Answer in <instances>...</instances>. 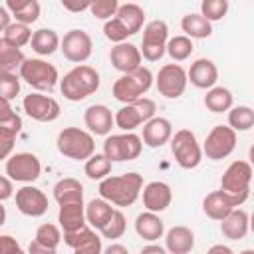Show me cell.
<instances>
[{
	"mask_svg": "<svg viewBox=\"0 0 254 254\" xmlns=\"http://www.w3.org/2000/svg\"><path fill=\"white\" fill-rule=\"evenodd\" d=\"M143 189V177L139 173H125L119 177H105L99 183V194L103 200L115 206H131Z\"/></svg>",
	"mask_w": 254,
	"mask_h": 254,
	"instance_id": "obj_1",
	"label": "cell"
},
{
	"mask_svg": "<svg viewBox=\"0 0 254 254\" xmlns=\"http://www.w3.org/2000/svg\"><path fill=\"white\" fill-rule=\"evenodd\" d=\"M99 89V73L91 65H75L64 79H60V91L67 101H81Z\"/></svg>",
	"mask_w": 254,
	"mask_h": 254,
	"instance_id": "obj_2",
	"label": "cell"
},
{
	"mask_svg": "<svg viewBox=\"0 0 254 254\" xmlns=\"http://www.w3.org/2000/svg\"><path fill=\"white\" fill-rule=\"evenodd\" d=\"M58 151L73 161H87L95 153V141L93 135L79 129V127H65L60 131L56 139Z\"/></svg>",
	"mask_w": 254,
	"mask_h": 254,
	"instance_id": "obj_3",
	"label": "cell"
},
{
	"mask_svg": "<svg viewBox=\"0 0 254 254\" xmlns=\"http://www.w3.org/2000/svg\"><path fill=\"white\" fill-rule=\"evenodd\" d=\"M151 85H153V73H151V69H147V67L141 65L139 69L121 75L113 83V89L111 91H113V97L117 101H121V103L127 105V103H133V101L141 99L151 89Z\"/></svg>",
	"mask_w": 254,
	"mask_h": 254,
	"instance_id": "obj_4",
	"label": "cell"
},
{
	"mask_svg": "<svg viewBox=\"0 0 254 254\" xmlns=\"http://www.w3.org/2000/svg\"><path fill=\"white\" fill-rule=\"evenodd\" d=\"M171 153L177 165L185 171L196 169L202 161V149L190 129H179L171 137Z\"/></svg>",
	"mask_w": 254,
	"mask_h": 254,
	"instance_id": "obj_5",
	"label": "cell"
},
{
	"mask_svg": "<svg viewBox=\"0 0 254 254\" xmlns=\"http://www.w3.org/2000/svg\"><path fill=\"white\" fill-rule=\"evenodd\" d=\"M20 77L38 91H52L60 79L56 65L48 64L46 60H40V58L24 60L20 65Z\"/></svg>",
	"mask_w": 254,
	"mask_h": 254,
	"instance_id": "obj_6",
	"label": "cell"
},
{
	"mask_svg": "<svg viewBox=\"0 0 254 254\" xmlns=\"http://www.w3.org/2000/svg\"><path fill=\"white\" fill-rule=\"evenodd\" d=\"M155 111H157V105L153 99L149 97H141L133 103H127L123 105L115 115H113V123L125 131V133H133V129H137L141 123L145 125L149 119L155 117Z\"/></svg>",
	"mask_w": 254,
	"mask_h": 254,
	"instance_id": "obj_7",
	"label": "cell"
},
{
	"mask_svg": "<svg viewBox=\"0 0 254 254\" xmlns=\"http://www.w3.org/2000/svg\"><path fill=\"white\" fill-rule=\"evenodd\" d=\"M250 183H252V165L248 161H234L222 173L220 190L246 200L250 196Z\"/></svg>",
	"mask_w": 254,
	"mask_h": 254,
	"instance_id": "obj_8",
	"label": "cell"
},
{
	"mask_svg": "<svg viewBox=\"0 0 254 254\" xmlns=\"http://www.w3.org/2000/svg\"><path fill=\"white\" fill-rule=\"evenodd\" d=\"M143 141L135 133H121V135H107L103 141V155L113 161H133L141 155Z\"/></svg>",
	"mask_w": 254,
	"mask_h": 254,
	"instance_id": "obj_9",
	"label": "cell"
},
{
	"mask_svg": "<svg viewBox=\"0 0 254 254\" xmlns=\"http://www.w3.org/2000/svg\"><path fill=\"white\" fill-rule=\"evenodd\" d=\"M169 42V26L163 20H151L143 28V42H141V58L147 62H159L165 56V48Z\"/></svg>",
	"mask_w": 254,
	"mask_h": 254,
	"instance_id": "obj_10",
	"label": "cell"
},
{
	"mask_svg": "<svg viewBox=\"0 0 254 254\" xmlns=\"http://www.w3.org/2000/svg\"><path fill=\"white\" fill-rule=\"evenodd\" d=\"M236 147V133L228 125H216L210 129V133L204 139L202 153L210 161L226 159Z\"/></svg>",
	"mask_w": 254,
	"mask_h": 254,
	"instance_id": "obj_11",
	"label": "cell"
},
{
	"mask_svg": "<svg viewBox=\"0 0 254 254\" xmlns=\"http://www.w3.org/2000/svg\"><path fill=\"white\" fill-rule=\"evenodd\" d=\"M157 91L167 99H177L187 89V71L179 64H165L155 79Z\"/></svg>",
	"mask_w": 254,
	"mask_h": 254,
	"instance_id": "obj_12",
	"label": "cell"
},
{
	"mask_svg": "<svg viewBox=\"0 0 254 254\" xmlns=\"http://www.w3.org/2000/svg\"><path fill=\"white\" fill-rule=\"evenodd\" d=\"M42 173L40 159L34 153H16L6 159V175L10 181L34 183Z\"/></svg>",
	"mask_w": 254,
	"mask_h": 254,
	"instance_id": "obj_13",
	"label": "cell"
},
{
	"mask_svg": "<svg viewBox=\"0 0 254 254\" xmlns=\"http://www.w3.org/2000/svg\"><path fill=\"white\" fill-rule=\"evenodd\" d=\"M60 50L64 54L65 60L81 65L83 62L89 60L91 52H93V42L91 36L83 30H69L64 40H60Z\"/></svg>",
	"mask_w": 254,
	"mask_h": 254,
	"instance_id": "obj_14",
	"label": "cell"
},
{
	"mask_svg": "<svg viewBox=\"0 0 254 254\" xmlns=\"http://www.w3.org/2000/svg\"><path fill=\"white\" fill-rule=\"evenodd\" d=\"M24 105V111L28 117H32L34 121H40V123H50V121H56L60 117V103L54 99V97H48V95H42V93H30L24 97L22 101Z\"/></svg>",
	"mask_w": 254,
	"mask_h": 254,
	"instance_id": "obj_15",
	"label": "cell"
},
{
	"mask_svg": "<svg viewBox=\"0 0 254 254\" xmlns=\"http://www.w3.org/2000/svg\"><path fill=\"white\" fill-rule=\"evenodd\" d=\"M244 202H246V200L240 198V196H232V194H228V192H224V190H214V192H210V194L204 196V200H202V210H204V214H206L208 218L220 222L222 218H226L234 208H238V206L244 204Z\"/></svg>",
	"mask_w": 254,
	"mask_h": 254,
	"instance_id": "obj_16",
	"label": "cell"
},
{
	"mask_svg": "<svg viewBox=\"0 0 254 254\" xmlns=\"http://www.w3.org/2000/svg\"><path fill=\"white\" fill-rule=\"evenodd\" d=\"M16 206L22 214L36 218L48 212V196L38 187L26 185L16 190Z\"/></svg>",
	"mask_w": 254,
	"mask_h": 254,
	"instance_id": "obj_17",
	"label": "cell"
},
{
	"mask_svg": "<svg viewBox=\"0 0 254 254\" xmlns=\"http://www.w3.org/2000/svg\"><path fill=\"white\" fill-rule=\"evenodd\" d=\"M109 62H111V65H113L117 71H121V73L125 75V73H131V71L139 69L143 58H141V52H139V48H137L135 44L121 42V44H115V46L111 48V52H109Z\"/></svg>",
	"mask_w": 254,
	"mask_h": 254,
	"instance_id": "obj_18",
	"label": "cell"
},
{
	"mask_svg": "<svg viewBox=\"0 0 254 254\" xmlns=\"http://www.w3.org/2000/svg\"><path fill=\"white\" fill-rule=\"evenodd\" d=\"M64 242L73 248V254H101V238L87 224L75 232H64Z\"/></svg>",
	"mask_w": 254,
	"mask_h": 254,
	"instance_id": "obj_19",
	"label": "cell"
},
{
	"mask_svg": "<svg viewBox=\"0 0 254 254\" xmlns=\"http://www.w3.org/2000/svg\"><path fill=\"white\" fill-rule=\"evenodd\" d=\"M173 200V190L167 183L163 181H151L149 185H145L143 189V206L149 212H163L171 206Z\"/></svg>",
	"mask_w": 254,
	"mask_h": 254,
	"instance_id": "obj_20",
	"label": "cell"
},
{
	"mask_svg": "<svg viewBox=\"0 0 254 254\" xmlns=\"http://www.w3.org/2000/svg\"><path fill=\"white\" fill-rule=\"evenodd\" d=\"M187 81H190L198 89H210L218 81V69L212 60L198 58L190 64V69L187 71Z\"/></svg>",
	"mask_w": 254,
	"mask_h": 254,
	"instance_id": "obj_21",
	"label": "cell"
},
{
	"mask_svg": "<svg viewBox=\"0 0 254 254\" xmlns=\"http://www.w3.org/2000/svg\"><path fill=\"white\" fill-rule=\"evenodd\" d=\"M171 137H173V125L165 117H153V119H149L143 125V137H141V141L147 147H151V149L163 147L165 143L171 141Z\"/></svg>",
	"mask_w": 254,
	"mask_h": 254,
	"instance_id": "obj_22",
	"label": "cell"
},
{
	"mask_svg": "<svg viewBox=\"0 0 254 254\" xmlns=\"http://www.w3.org/2000/svg\"><path fill=\"white\" fill-rule=\"evenodd\" d=\"M83 121H85V127L89 129V133L93 135H103L107 137L111 133V127L115 125L113 123V113L107 105H89L83 113Z\"/></svg>",
	"mask_w": 254,
	"mask_h": 254,
	"instance_id": "obj_23",
	"label": "cell"
},
{
	"mask_svg": "<svg viewBox=\"0 0 254 254\" xmlns=\"http://www.w3.org/2000/svg\"><path fill=\"white\" fill-rule=\"evenodd\" d=\"M194 248V234L187 226H173L165 236V250L171 254H189Z\"/></svg>",
	"mask_w": 254,
	"mask_h": 254,
	"instance_id": "obj_24",
	"label": "cell"
},
{
	"mask_svg": "<svg viewBox=\"0 0 254 254\" xmlns=\"http://www.w3.org/2000/svg\"><path fill=\"white\" fill-rule=\"evenodd\" d=\"M113 18L125 28V32H127L129 36H135V34L143 28V24H145V12H143V8H141L139 4H133V2H129V4H119L117 14H115Z\"/></svg>",
	"mask_w": 254,
	"mask_h": 254,
	"instance_id": "obj_25",
	"label": "cell"
},
{
	"mask_svg": "<svg viewBox=\"0 0 254 254\" xmlns=\"http://www.w3.org/2000/svg\"><path fill=\"white\" fill-rule=\"evenodd\" d=\"M58 222L64 228V232H75V230L83 228L87 224L85 222V206H83V202L60 204Z\"/></svg>",
	"mask_w": 254,
	"mask_h": 254,
	"instance_id": "obj_26",
	"label": "cell"
},
{
	"mask_svg": "<svg viewBox=\"0 0 254 254\" xmlns=\"http://www.w3.org/2000/svg\"><path fill=\"white\" fill-rule=\"evenodd\" d=\"M220 232L228 240H242L248 232V212L234 208L226 218L220 220Z\"/></svg>",
	"mask_w": 254,
	"mask_h": 254,
	"instance_id": "obj_27",
	"label": "cell"
},
{
	"mask_svg": "<svg viewBox=\"0 0 254 254\" xmlns=\"http://www.w3.org/2000/svg\"><path fill=\"white\" fill-rule=\"evenodd\" d=\"M135 232L143 238V240H149V242H155L163 236L165 232V224L163 220L159 218V214L155 212H141L137 218H135Z\"/></svg>",
	"mask_w": 254,
	"mask_h": 254,
	"instance_id": "obj_28",
	"label": "cell"
},
{
	"mask_svg": "<svg viewBox=\"0 0 254 254\" xmlns=\"http://www.w3.org/2000/svg\"><path fill=\"white\" fill-rule=\"evenodd\" d=\"M6 10L18 24H34L40 18V2L38 0H6Z\"/></svg>",
	"mask_w": 254,
	"mask_h": 254,
	"instance_id": "obj_29",
	"label": "cell"
},
{
	"mask_svg": "<svg viewBox=\"0 0 254 254\" xmlns=\"http://www.w3.org/2000/svg\"><path fill=\"white\" fill-rule=\"evenodd\" d=\"M54 198L58 204H69V202H83V187L77 179H62L54 187Z\"/></svg>",
	"mask_w": 254,
	"mask_h": 254,
	"instance_id": "obj_30",
	"label": "cell"
},
{
	"mask_svg": "<svg viewBox=\"0 0 254 254\" xmlns=\"http://www.w3.org/2000/svg\"><path fill=\"white\" fill-rule=\"evenodd\" d=\"M113 206L107 202V200H103V198H93L87 206H85V222L91 226V228H97V230H101L107 222H109V218L113 216Z\"/></svg>",
	"mask_w": 254,
	"mask_h": 254,
	"instance_id": "obj_31",
	"label": "cell"
},
{
	"mask_svg": "<svg viewBox=\"0 0 254 254\" xmlns=\"http://www.w3.org/2000/svg\"><path fill=\"white\" fill-rule=\"evenodd\" d=\"M30 46L40 56H52L60 48V36L50 28H40L32 34Z\"/></svg>",
	"mask_w": 254,
	"mask_h": 254,
	"instance_id": "obj_32",
	"label": "cell"
},
{
	"mask_svg": "<svg viewBox=\"0 0 254 254\" xmlns=\"http://www.w3.org/2000/svg\"><path fill=\"white\" fill-rule=\"evenodd\" d=\"M181 28L185 32L187 38H194V40H202V38H208L212 34V24L206 22L200 14H187L183 16L181 20Z\"/></svg>",
	"mask_w": 254,
	"mask_h": 254,
	"instance_id": "obj_33",
	"label": "cell"
},
{
	"mask_svg": "<svg viewBox=\"0 0 254 254\" xmlns=\"http://www.w3.org/2000/svg\"><path fill=\"white\" fill-rule=\"evenodd\" d=\"M232 101H234V97H232L230 89L220 87V85L210 87V89L206 91V95H204V107H206L208 111H212V113L228 111V109L232 107Z\"/></svg>",
	"mask_w": 254,
	"mask_h": 254,
	"instance_id": "obj_34",
	"label": "cell"
},
{
	"mask_svg": "<svg viewBox=\"0 0 254 254\" xmlns=\"http://www.w3.org/2000/svg\"><path fill=\"white\" fill-rule=\"evenodd\" d=\"M254 125V111L248 105H236L228 109V127L236 131H248Z\"/></svg>",
	"mask_w": 254,
	"mask_h": 254,
	"instance_id": "obj_35",
	"label": "cell"
},
{
	"mask_svg": "<svg viewBox=\"0 0 254 254\" xmlns=\"http://www.w3.org/2000/svg\"><path fill=\"white\" fill-rule=\"evenodd\" d=\"M83 171H85L87 179H91V181H103L111 173V161L103 153H93L85 161Z\"/></svg>",
	"mask_w": 254,
	"mask_h": 254,
	"instance_id": "obj_36",
	"label": "cell"
},
{
	"mask_svg": "<svg viewBox=\"0 0 254 254\" xmlns=\"http://www.w3.org/2000/svg\"><path fill=\"white\" fill-rule=\"evenodd\" d=\"M22 62H24L22 50L0 38V71H12L14 67H20Z\"/></svg>",
	"mask_w": 254,
	"mask_h": 254,
	"instance_id": "obj_37",
	"label": "cell"
},
{
	"mask_svg": "<svg viewBox=\"0 0 254 254\" xmlns=\"http://www.w3.org/2000/svg\"><path fill=\"white\" fill-rule=\"evenodd\" d=\"M194 46H192V40L187 38V36H175L167 42V48L165 52L173 58V62H185L187 58H190Z\"/></svg>",
	"mask_w": 254,
	"mask_h": 254,
	"instance_id": "obj_38",
	"label": "cell"
},
{
	"mask_svg": "<svg viewBox=\"0 0 254 254\" xmlns=\"http://www.w3.org/2000/svg\"><path fill=\"white\" fill-rule=\"evenodd\" d=\"M4 40L10 42L12 46L16 48H22L26 44H30L32 40V32H30V26L26 24H18V22H12L6 30H4Z\"/></svg>",
	"mask_w": 254,
	"mask_h": 254,
	"instance_id": "obj_39",
	"label": "cell"
},
{
	"mask_svg": "<svg viewBox=\"0 0 254 254\" xmlns=\"http://www.w3.org/2000/svg\"><path fill=\"white\" fill-rule=\"evenodd\" d=\"M36 242H40L42 246H48V248H58V244L62 242V232L56 224L52 222H44L38 226L36 230Z\"/></svg>",
	"mask_w": 254,
	"mask_h": 254,
	"instance_id": "obj_40",
	"label": "cell"
},
{
	"mask_svg": "<svg viewBox=\"0 0 254 254\" xmlns=\"http://www.w3.org/2000/svg\"><path fill=\"white\" fill-rule=\"evenodd\" d=\"M228 12V0H204L200 4V16L206 22L222 20Z\"/></svg>",
	"mask_w": 254,
	"mask_h": 254,
	"instance_id": "obj_41",
	"label": "cell"
},
{
	"mask_svg": "<svg viewBox=\"0 0 254 254\" xmlns=\"http://www.w3.org/2000/svg\"><path fill=\"white\" fill-rule=\"evenodd\" d=\"M127 228V222H125V214L121 210H113V216L109 218V222L99 230L103 238H109V240H115V238H121L123 232Z\"/></svg>",
	"mask_w": 254,
	"mask_h": 254,
	"instance_id": "obj_42",
	"label": "cell"
},
{
	"mask_svg": "<svg viewBox=\"0 0 254 254\" xmlns=\"http://www.w3.org/2000/svg\"><path fill=\"white\" fill-rule=\"evenodd\" d=\"M20 93V77L12 71H0V97L12 101Z\"/></svg>",
	"mask_w": 254,
	"mask_h": 254,
	"instance_id": "obj_43",
	"label": "cell"
},
{
	"mask_svg": "<svg viewBox=\"0 0 254 254\" xmlns=\"http://www.w3.org/2000/svg\"><path fill=\"white\" fill-rule=\"evenodd\" d=\"M0 127H6V129H12L16 133H20L22 129V119L18 113H14L10 101L2 99L0 97Z\"/></svg>",
	"mask_w": 254,
	"mask_h": 254,
	"instance_id": "obj_44",
	"label": "cell"
},
{
	"mask_svg": "<svg viewBox=\"0 0 254 254\" xmlns=\"http://www.w3.org/2000/svg\"><path fill=\"white\" fill-rule=\"evenodd\" d=\"M117 8H119V2L117 0H95L89 4V12L91 16L99 18V20H111L115 14H117Z\"/></svg>",
	"mask_w": 254,
	"mask_h": 254,
	"instance_id": "obj_45",
	"label": "cell"
},
{
	"mask_svg": "<svg viewBox=\"0 0 254 254\" xmlns=\"http://www.w3.org/2000/svg\"><path fill=\"white\" fill-rule=\"evenodd\" d=\"M16 131L12 129H6V127H0V161L2 159H8L14 151V143H16Z\"/></svg>",
	"mask_w": 254,
	"mask_h": 254,
	"instance_id": "obj_46",
	"label": "cell"
},
{
	"mask_svg": "<svg viewBox=\"0 0 254 254\" xmlns=\"http://www.w3.org/2000/svg\"><path fill=\"white\" fill-rule=\"evenodd\" d=\"M20 250V244L16 238L8 234H0V254H14Z\"/></svg>",
	"mask_w": 254,
	"mask_h": 254,
	"instance_id": "obj_47",
	"label": "cell"
},
{
	"mask_svg": "<svg viewBox=\"0 0 254 254\" xmlns=\"http://www.w3.org/2000/svg\"><path fill=\"white\" fill-rule=\"evenodd\" d=\"M12 194H14L12 181H10L8 177H2V175H0V202H2V200H8Z\"/></svg>",
	"mask_w": 254,
	"mask_h": 254,
	"instance_id": "obj_48",
	"label": "cell"
},
{
	"mask_svg": "<svg viewBox=\"0 0 254 254\" xmlns=\"http://www.w3.org/2000/svg\"><path fill=\"white\" fill-rule=\"evenodd\" d=\"M26 254H56V248H48V246H42L40 242L32 240Z\"/></svg>",
	"mask_w": 254,
	"mask_h": 254,
	"instance_id": "obj_49",
	"label": "cell"
},
{
	"mask_svg": "<svg viewBox=\"0 0 254 254\" xmlns=\"http://www.w3.org/2000/svg\"><path fill=\"white\" fill-rule=\"evenodd\" d=\"M89 4L91 2H79V4H71V2H62V6L69 12H83V10H89Z\"/></svg>",
	"mask_w": 254,
	"mask_h": 254,
	"instance_id": "obj_50",
	"label": "cell"
},
{
	"mask_svg": "<svg viewBox=\"0 0 254 254\" xmlns=\"http://www.w3.org/2000/svg\"><path fill=\"white\" fill-rule=\"evenodd\" d=\"M12 16H10V12L6 10V6H0V32H4L12 22Z\"/></svg>",
	"mask_w": 254,
	"mask_h": 254,
	"instance_id": "obj_51",
	"label": "cell"
},
{
	"mask_svg": "<svg viewBox=\"0 0 254 254\" xmlns=\"http://www.w3.org/2000/svg\"><path fill=\"white\" fill-rule=\"evenodd\" d=\"M101 254H129V250L123 244H109L105 250H101Z\"/></svg>",
	"mask_w": 254,
	"mask_h": 254,
	"instance_id": "obj_52",
	"label": "cell"
},
{
	"mask_svg": "<svg viewBox=\"0 0 254 254\" xmlns=\"http://www.w3.org/2000/svg\"><path fill=\"white\" fill-rule=\"evenodd\" d=\"M206 254H234V250L230 246H226V244H214V246L208 248Z\"/></svg>",
	"mask_w": 254,
	"mask_h": 254,
	"instance_id": "obj_53",
	"label": "cell"
},
{
	"mask_svg": "<svg viewBox=\"0 0 254 254\" xmlns=\"http://www.w3.org/2000/svg\"><path fill=\"white\" fill-rule=\"evenodd\" d=\"M141 254H169L163 246H157V244H149V246H145L143 250H141Z\"/></svg>",
	"mask_w": 254,
	"mask_h": 254,
	"instance_id": "obj_54",
	"label": "cell"
},
{
	"mask_svg": "<svg viewBox=\"0 0 254 254\" xmlns=\"http://www.w3.org/2000/svg\"><path fill=\"white\" fill-rule=\"evenodd\" d=\"M4 220H6V208L0 204V226L4 224Z\"/></svg>",
	"mask_w": 254,
	"mask_h": 254,
	"instance_id": "obj_55",
	"label": "cell"
},
{
	"mask_svg": "<svg viewBox=\"0 0 254 254\" xmlns=\"http://www.w3.org/2000/svg\"><path fill=\"white\" fill-rule=\"evenodd\" d=\"M240 254H254V250H250V248H246V250H242Z\"/></svg>",
	"mask_w": 254,
	"mask_h": 254,
	"instance_id": "obj_56",
	"label": "cell"
},
{
	"mask_svg": "<svg viewBox=\"0 0 254 254\" xmlns=\"http://www.w3.org/2000/svg\"><path fill=\"white\" fill-rule=\"evenodd\" d=\"M14 254H26V252H24V250L20 248V250H18V252H14Z\"/></svg>",
	"mask_w": 254,
	"mask_h": 254,
	"instance_id": "obj_57",
	"label": "cell"
}]
</instances>
